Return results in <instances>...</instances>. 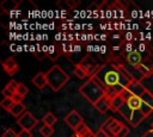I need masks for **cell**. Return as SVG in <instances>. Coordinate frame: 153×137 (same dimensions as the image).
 <instances>
[{
	"label": "cell",
	"mask_w": 153,
	"mask_h": 137,
	"mask_svg": "<svg viewBox=\"0 0 153 137\" xmlns=\"http://www.w3.org/2000/svg\"><path fill=\"white\" fill-rule=\"evenodd\" d=\"M2 137H18V133H16V131L12 129H7L2 133Z\"/></svg>",
	"instance_id": "25"
},
{
	"label": "cell",
	"mask_w": 153,
	"mask_h": 137,
	"mask_svg": "<svg viewBox=\"0 0 153 137\" xmlns=\"http://www.w3.org/2000/svg\"><path fill=\"white\" fill-rule=\"evenodd\" d=\"M126 88L130 92V94H131L133 96H141V95L146 92V89H147L140 81L134 80V79L129 82V85H128Z\"/></svg>",
	"instance_id": "8"
},
{
	"label": "cell",
	"mask_w": 153,
	"mask_h": 137,
	"mask_svg": "<svg viewBox=\"0 0 153 137\" xmlns=\"http://www.w3.org/2000/svg\"><path fill=\"white\" fill-rule=\"evenodd\" d=\"M18 83L19 82H17L16 80H11L6 86H5V88L2 89V95H4V98H12L16 93H17V87H18Z\"/></svg>",
	"instance_id": "10"
},
{
	"label": "cell",
	"mask_w": 153,
	"mask_h": 137,
	"mask_svg": "<svg viewBox=\"0 0 153 137\" xmlns=\"http://www.w3.org/2000/svg\"><path fill=\"white\" fill-rule=\"evenodd\" d=\"M2 68H4V70L8 74V75H14L17 71H18V69H19V67H18V63L12 58V57H8L7 60H5L4 62H2Z\"/></svg>",
	"instance_id": "9"
},
{
	"label": "cell",
	"mask_w": 153,
	"mask_h": 137,
	"mask_svg": "<svg viewBox=\"0 0 153 137\" xmlns=\"http://www.w3.org/2000/svg\"><path fill=\"white\" fill-rule=\"evenodd\" d=\"M93 106H94V108H96L99 113L104 114L105 112H108V111L110 110V99L104 95V96H103L102 99H99Z\"/></svg>",
	"instance_id": "12"
},
{
	"label": "cell",
	"mask_w": 153,
	"mask_h": 137,
	"mask_svg": "<svg viewBox=\"0 0 153 137\" xmlns=\"http://www.w3.org/2000/svg\"><path fill=\"white\" fill-rule=\"evenodd\" d=\"M56 122H57V117H56L53 112H48V113H45L44 117H43V123L47 124V125L53 126Z\"/></svg>",
	"instance_id": "19"
},
{
	"label": "cell",
	"mask_w": 153,
	"mask_h": 137,
	"mask_svg": "<svg viewBox=\"0 0 153 137\" xmlns=\"http://www.w3.org/2000/svg\"><path fill=\"white\" fill-rule=\"evenodd\" d=\"M65 123H66L71 129H73V130L75 131L81 124H84V119H82V117L79 114L78 111L72 110V111L65 117Z\"/></svg>",
	"instance_id": "7"
},
{
	"label": "cell",
	"mask_w": 153,
	"mask_h": 137,
	"mask_svg": "<svg viewBox=\"0 0 153 137\" xmlns=\"http://www.w3.org/2000/svg\"><path fill=\"white\" fill-rule=\"evenodd\" d=\"M141 137H153V129L149 130V131H147V132H145Z\"/></svg>",
	"instance_id": "30"
},
{
	"label": "cell",
	"mask_w": 153,
	"mask_h": 137,
	"mask_svg": "<svg viewBox=\"0 0 153 137\" xmlns=\"http://www.w3.org/2000/svg\"><path fill=\"white\" fill-rule=\"evenodd\" d=\"M13 105H14V102H13L12 98H4V99L1 100V107L5 108V110L8 111V112H10V110L12 108Z\"/></svg>",
	"instance_id": "22"
},
{
	"label": "cell",
	"mask_w": 153,
	"mask_h": 137,
	"mask_svg": "<svg viewBox=\"0 0 153 137\" xmlns=\"http://www.w3.org/2000/svg\"><path fill=\"white\" fill-rule=\"evenodd\" d=\"M79 92L92 105H94L99 99L105 95V89L93 77L87 79V81L79 88Z\"/></svg>",
	"instance_id": "3"
},
{
	"label": "cell",
	"mask_w": 153,
	"mask_h": 137,
	"mask_svg": "<svg viewBox=\"0 0 153 137\" xmlns=\"http://www.w3.org/2000/svg\"><path fill=\"white\" fill-rule=\"evenodd\" d=\"M140 98H141V100H142L145 104H147L151 108H153V93H151L148 89H146V92H145Z\"/></svg>",
	"instance_id": "20"
},
{
	"label": "cell",
	"mask_w": 153,
	"mask_h": 137,
	"mask_svg": "<svg viewBox=\"0 0 153 137\" xmlns=\"http://www.w3.org/2000/svg\"><path fill=\"white\" fill-rule=\"evenodd\" d=\"M0 6H1V8H2L5 12L10 13V12L14 11V10L19 6V1H14V0H4Z\"/></svg>",
	"instance_id": "15"
},
{
	"label": "cell",
	"mask_w": 153,
	"mask_h": 137,
	"mask_svg": "<svg viewBox=\"0 0 153 137\" xmlns=\"http://www.w3.org/2000/svg\"><path fill=\"white\" fill-rule=\"evenodd\" d=\"M94 137H108V135H106L102 129H99V130L94 133Z\"/></svg>",
	"instance_id": "29"
},
{
	"label": "cell",
	"mask_w": 153,
	"mask_h": 137,
	"mask_svg": "<svg viewBox=\"0 0 153 137\" xmlns=\"http://www.w3.org/2000/svg\"><path fill=\"white\" fill-rule=\"evenodd\" d=\"M91 77H93L104 89L106 87H121L124 89L133 80L126 67L111 62L102 64Z\"/></svg>",
	"instance_id": "1"
},
{
	"label": "cell",
	"mask_w": 153,
	"mask_h": 137,
	"mask_svg": "<svg viewBox=\"0 0 153 137\" xmlns=\"http://www.w3.org/2000/svg\"><path fill=\"white\" fill-rule=\"evenodd\" d=\"M75 133H76L79 137H94V133L91 131V129H90L86 124H81V125L75 130Z\"/></svg>",
	"instance_id": "16"
},
{
	"label": "cell",
	"mask_w": 153,
	"mask_h": 137,
	"mask_svg": "<svg viewBox=\"0 0 153 137\" xmlns=\"http://www.w3.org/2000/svg\"><path fill=\"white\" fill-rule=\"evenodd\" d=\"M124 102H126V100L122 96V94L120 93V94L115 95L112 99H110V110H112L114 112H118Z\"/></svg>",
	"instance_id": "14"
},
{
	"label": "cell",
	"mask_w": 153,
	"mask_h": 137,
	"mask_svg": "<svg viewBox=\"0 0 153 137\" xmlns=\"http://www.w3.org/2000/svg\"><path fill=\"white\" fill-rule=\"evenodd\" d=\"M126 58H127V62H128L131 67H139V66L142 63V57H141L140 52L136 51V50H134V51L127 54V57H126Z\"/></svg>",
	"instance_id": "13"
},
{
	"label": "cell",
	"mask_w": 153,
	"mask_h": 137,
	"mask_svg": "<svg viewBox=\"0 0 153 137\" xmlns=\"http://www.w3.org/2000/svg\"><path fill=\"white\" fill-rule=\"evenodd\" d=\"M129 133V127L128 126H126V125H123L122 126V129L120 130V132L117 133V136L116 137H127V135Z\"/></svg>",
	"instance_id": "24"
},
{
	"label": "cell",
	"mask_w": 153,
	"mask_h": 137,
	"mask_svg": "<svg viewBox=\"0 0 153 137\" xmlns=\"http://www.w3.org/2000/svg\"><path fill=\"white\" fill-rule=\"evenodd\" d=\"M123 124L121 122H118L117 119H115L114 117H109L100 126V129L108 135V137H116L117 133L120 132V130L122 129Z\"/></svg>",
	"instance_id": "5"
},
{
	"label": "cell",
	"mask_w": 153,
	"mask_h": 137,
	"mask_svg": "<svg viewBox=\"0 0 153 137\" xmlns=\"http://www.w3.org/2000/svg\"><path fill=\"white\" fill-rule=\"evenodd\" d=\"M17 93L20 94L22 96H25V95L29 93V88H27L24 83L19 82V83H18V87H17Z\"/></svg>",
	"instance_id": "23"
},
{
	"label": "cell",
	"mask_w": 153,
	"mask_h": 137,
	"mask_svg": "<svg viewBox=\"0 0 153 137\" xmlns=\"http://www.w3.org/2000/svg\"><path fill=\"white\" fill-rule=\"evenodd\" d=\"M32 83L38 88V89H43L45 86H48V80H47V75L45 73H37L33 77H32Z\"/></svg>",
	"instance_id": "11"
},
{
	"label": "cell",
	"mask_w": 153,
	"mask_h": 137,
	"mask_svg": "<svg viewBox=\"0 0 153 137\" xmlns=\"http://www.w3.org/2000/svg\"><path fill=\"white\" fill-rule=\"evenodd\" d=\"M73 73H74V75H75L78 79H85V77H88V79H90L88 73L86 71V69H85V68H84V67H82L80 63L74 66Z\"/></svg>",
	"instance_id": "18"
},
{
	"label": "cell",
	"mask_w": 153,
	"mask_h": 137,
	"mask_svg": "<svg viewBox=\"0 0 153 137\" xmlns=\"http://www.w3.org/2000/svg\"><path fill=\"white\" fill-rule=\"evenodd\" d=\"M18 137H32V133H31V131H29V130H22V131L18 133Z\"/></svg>",
	"instance_id": "27"
},
{
	"label": "cell",
	"mask_w": 153,
	"mask_h": 137,
	"mask_svg": "<svg viewBox=\"0 0 153 137\" xmlns=\"http://www.w3.org/2000/svg\"><path fill=\"white\" fill-rule=\"evenodd\" d=\"M39 133L43 136V137H50L53 133H54V129L53 126L50 125H47V124H43L39 129Z\"/></svg>",
	"instance_id": "21"
},
{
	"label": "cell",
	"mask_w": 153,
	"mask_h": 137,
	"mask_svg": "<svg viewBox=\"0 0 153 137\" xmlns=\"http://www.w3.org/2000/svg\"><path fill=\"white\" fill-rule=\"evenodd\" d=\"M17 123L19 124V126L22 127V130H29V131H31L38 124V120L33 117L32 113H30L29 111H26L25 113H23L18 118Z\"/></svg>",
	"instance_id": "6"
},
{
	"label": "cell",
	"mask_w": 153,
	"mask_h": 137,
	"mask_svg": "<svg viewBox=\"0 0 153 137\" xmlns=\"http://www.w3.org/2000/svg\"><path fill=\"white\" fill-rule=\"evenodd\" d=\"M79 4H80V1H71V0H67V1H66L67 7H69V8H73V7L78 6Z\"/></svg>",
	"instance_id": "28"
},
{
	"label": "cell",
	"mask_w": 153,
	"mask_h": 137,
	"mask_svg": "<svg viewBox=\"0 0 153 137\" xmlns=\"http://www.w3.org/2000/svg\"><path fill=\"white\" fill-rule=\"evenodd\" d=\"M26 111H25V105L23 104V102H18V104H14L13 106H12V108L10 110V113L13 116V117H17V118H19L23 113H25Z\"/></svg>",
	"instance_id": "17"
},
{
	"label": "cell",
	"mask_w": 153,
	"mask_h": 137,
	"mask_svg": "<svg viewBox=\"0 0 153 137\" xmlns=\"http://www.w3.org/2000/svg\"><path fill=\"white\" fill-rule=\"evenodd\" d=\"M47 80H48V86L54 91L57 92L60 91L68 81H69V76L68 74L57 64L53 66L47 73Z\"/></svg>",
	"instance_id": "4"
},
{
	"label": "cell",
	"mask_w": 153,
	"mask_h": 137,
	"mask_svg": "<svg viewBox=\"0 0 153 137\" xmlns=\"http://www.w3.org/2000/svg\"><path fill=\"white\" fill-rule=\"evenodd\" d=\"M23 99H24V96H22V95H20V94H18V93H16V94L12 96V100H13V102H14V104L22 102V101H23Z\"/></svg>",
	"instance_id": "26"
},
{
	"label": "cell",
	"mask_w": 153,
	"mask_h": 137,
	"mask_svg": "<svg viewBox=\"0 0 153 137\" xmlns=\"http://www.w3.org/2000/svg\"><path fill=\"white\" fill-rule=\"evenodd\" d=\"M118 112L129 124H131L133 126H137L153 112V108L145 104L140 96H131L123 104Z\"/></svg>",
	"instance_id": "2"
}]
</instances>
